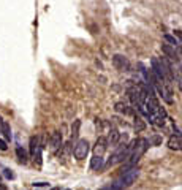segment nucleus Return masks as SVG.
<instances>
[{"mask_svg": "<svg viewBox=\"0 0 182 190\" xmlns=\"http://www.w3.org/2000/svg\"><path fill=\"white\" fill-rule=\"evenodd\" d=\"M67 190H68V188H67Z\"/></svg>", "mask_w": 182, "mask_h": 190, "instance_id": "26", "label": "nucleus"}, {"mask_svg": "<svg viewBox=\"0 0 182 190\" xmlns=\"http://www.w3.org/2000/svg\"><path fill=\"white\" fill-rule=\"evenodd\" d=\"M2 124H3V119H2V116H0V132H2Z\"/></svg>", "mask_w": 182, "mask_h": 190, "instance_id": "24", "label": "nucleus"}, {"mask_svg": "<svg viewBox=\"0 0 182 190\" xmlns=\"http://www.w3.org/2000/svg\"><path fill=\"white\" fill-rule=\"evenodd\" d=\"M114 109H116L117 112H122V114H132V116H135V114H136L135 108H130V106H127V105H125V103H122V102L116 103V105H114Z\"/></svg>", "mask_w": 182, "mask_h": 190, "instance_id": "10", "label": "nucleus"}, {"mask_svg": "<svg viewBox=\"0 0 182 190\" xmlns=\"http://www.w3.org/2000/svg\"><path fill=\"white\" fill-rule=\"evenodd\" d=\"M163 40H165L168 44H171L173 48H176V46L179 44L177 38H174V35H169V33H165V35H163Z\"/></svg>", "mask_w": 182, "mask_h": 190, "instance_id": "19", "label": "nucleus"}, {"mask_svg": "<svg viewBox=\"0 0 182 190\" xmlns=\"http://www.w3.org/2000/svg\"><path fill=\"white\" fill-rule=\"evenodd\" d=\"M0 133L3 135L5 141H11L13 135H11V127H10V124H8V122H5V121H3V124H2V132H0Z\"/></svg>", "mask_w": 182, "mask_h": 190, "instance_id": "14", "label": "nucleus"}, {"mask_svg": "<svg viewBox=\"0 0 182 190\" xmlns=\"http://www.w3.org/2000/svg\"><path fill=\"white\" fill-rule=\"evenodd\" d=\"M139 176V168H135V166H132L130 170H127L125 173H122V178L119 179L122 187H128V185H132Z\"/></svg>", "mask_w": 182, "mask_h": 190, "instance_id": "3", "label": "nucleus"}, {"mask_svg": "<svg viewBox=\"0 0 182 190\" xmlns=\"http://www.w3.org/2000/svg\"><path fill=\"white\" fill-rule=\"evenodd\" d=\"M149 146H150V144H149V139H146V138H138V144H136L135 149L132 151V154H130L127 163L132 165V166H135V165L141 160V157L146 154V151H147Z\"/></svg>", "mask_w": 182, "mask_h": 190, "instance_id": "1", "label": "nucleus"}, {"mask_svg": "<svg viewBox=\"0 0 182 190\" xmlns=\"http://www.w3.org/2000/svg\"><path fill=\"white\" fill-rule=\"evenodd\" d=\"M106 149H108V141H106V138L105 136H100L97 139V142H95V146H94L95 155H103V154L106 152Z\"/></svg>", "mask_w": 182, "mask_h": 190, "instance_id": "6", "label": "nucleus"}, {"mask_svg": "<svg viewBox=\"0 0 182 190\" xmlns=\"http://www.w3.org/2000/svg\"><path fill=\"white\" fill-rule=\"evenodd\" d=\"M162 51L168 56V57H171L173 60H176L177 59V56H176V51H174V48L171 46V44H162Z\"/></svg>", "mask_w": 182, "mask_h": 190, "instance_id": "15", "label": "nucleus"}, {"mask_svg": "<svg viewBox=\"0 0 182 190\" xmlns=\"http://www.w3.org/2000/svg\"><path fill=\"white\" fill-rule=\"evenodd\" d=\"M7 149H8V146H7V141L0 138V151H7Z\"/></svg>", "mask_w": 182, "mask_h": 190, "instance_id": "22", "label": "nucleus"}, {"mask_svg": "<svg viewBox=\"0 0 182 190\" xmlns=\"http://www.w3.org/2000/svg\"><path fill=\"white\" fill-rule=\"evenodd\" d=\"M0 190H3V188H0Z\"/></svg>", "mask_w": 182, "mask_h": 190, "instance_id": "25", "label": "nucleus"}, {"mask_svg": "<svg viewBox=\"0 0 182 190\" xmlns=\"http://www.w3.org/2000/svg\"><path fill=\"white\" fill-rule=\"evenodd\" d=\"M3 176H5L7 179H10V181H13V179L16 178V174H14L13 170H10V168H3Z\"/></svg>", "mask_w": 182, "mask_h": 190, "instance_id": "20", "label": "nucleus"}, {"mask_svg": "<svg viewBox=\"0 0 182 190\" xmlns=\"http://www.w3.org/2000/svg\"><path fill=\"white\" fill-rule=\"evenodd\" d=\"M49 185V182H35L33 184V187H37V188H40V187H48Z\"/></svg>", "mask_w": 182, "mask_h": 190, "instance_id": "23", "label": "nucleus"}, {"mask_svg": "<svg viewBox=\"0 0 182 190\" xmlns=\"http://www.w3.org/2000/svg\"><path fill=\"white\" fill-rule=\"evenodd\" d=\"M120 136H122V133H119V130L113 128V130L109 132V136L106 138L108 146H117V144H119V141H120Z\"/></svg>", "mask_w": 182, "mask_h": 190, "instance_id": "9", "label": "nucleus"}, {"mask_svg": "<svg viewBox=\"0 0 182 190\" xmlns=\"http://www.w3.org/2000/svg\"><path fill=\"white\" fill-rule=\"evenodd\" d=\"M16 157H18V162L21 163V165H24V163H27V160H29V155H27V152H25L21 146H18L16 148Z\"/></svg>", "mask_w": 182, "mask_h": 190, "instance_id": "13", "label": "nucleus"}, {"mask_svg": "<svg viewBox=\"0 0 182 190\" xmlns=\"http://www.w3.org/2000/svg\"><path fill=\"white\" fill-rule=\"evenodd\" d=\"M103 168V155H94L90 158V170H101Z\"/></svg>", "mask_w": 182, "mask_h": 190, "instance_id": "12", "label": "nucleus"}, {"mask_svg": "<svg viewBox=\"0 0 182 190\" xmlns=\"http://www.w3.org/2000/svg\"><path fill=\"white\" fill-rule=\"evenodd\" d=\"M133 128H135L136 133H139V132H143V130L146 128V122L143 121V119H141L138 114L133 116Z\"/></svg>", "mask_w": 182, "mask_h": 190, "instance_id": "11", "label": "nucleus"}, {"mask_svg": "<svg viewBox=\"0 0 182 190\" xmlns=\"http://www.w3.org/2000/svg\"><path fill=\"white\" fill-rule=\"evenodd\" d=\"M113 65L119 70V71H130V62L125 56H120V54H116L113 57Z\"/></svg>", "mask_w": 182, "mask_h": 190, "instance_id": "5", "label": "nucleus"}, {"mask_svg": "<svg viewBox=\"0 0 182 190\" xmlns=\"http://www.w3.org/2000/svg\"><path fill=\"white\" fill-rule=\"evenodd\" d=\"M168 148L173 151H182V135H173L168 139Z\"/></svg>", "mask_w": 182, "mask_h": 190, "instance_id": "8", "label": "nucleus"}, {"mask_svg": "<svg viewBox=\"0 0 182 190\" xmlns=\"http://www.w3.org/2000/svg\"><path fill=\"white\" fill-rule=\"evenodd\" d=\"M40 146V138L38 136H32L30 138V142H29V149H30V155H33L35 154V151H37V148Z\"/></svg>", "mask_w": 182, "mask_h": 190, "instance_id": "17", "label": "nucleus"}, {"mask_svg": "<svg viewBox=\"0 0 182 190\" xmlns=\"http://www.w3.org/2000/svg\"><path fill=\"white\" fill-rule=\"evenodd\" d=\"M160 142H162V136H152L149 139V144H152V146H159Z\"/></svg>", "mask_w": 182, "mask_h": 190, "instance_id": "21", "label": "nucleus"}, {"mask_svg": "<svg viewBox=\"0 0 182 190\" xmlns=\"http://www.w3.org/2000/svg\"><path fill=\"white\" fill-rule=\"evenodd\" d=\"M43 144H41V142H40V146L37 148V151H35V154L32 155L33 157V162L37 163V166H41V163H43V158H41V152H43Z\"/></svg>", "mask_w": 182, "mask_h": 190, "instance_id": "16", "label": "nucleus"}, {"mask_svg": "<svg viewBox=\"0 0 182 190\" xmlns=\"http://www.w3.org/2000/svg\"><path fill=\"white\" fill-rule=\"evenodd\" d=\"M89 154V142L87 139H78L73 148V155L76 160H84Z\"/></svg>", "mask_w": 182, "mask_h": 190, "instance_id": "2", "label": "nucleus"}, {"mask_svg": "<svg viewBox=\"0 0 182 190\" xmlns=\"http://www.w3.org/2000/svg\"><path fill=\"white\" fill-rule=\"evenodd\" d=\"M79 127H81V121H74L73 125H71V139L74 141L79 135Z\"/></svg>", "mask_w": 182, "mask_h": 190, "instance_id": "18", "label": "nucleus"}, {"mask_svg": "<svg viewBox=\"0 0 182 190\" xmlns=\"http://www.w3.org/2000/svg\"><path fill=\"white\" fill-rule=\"evenodd\" d=\"M63 141H62V133L60 132H53L49 138V148L53 152H57L59 149H62Z\"/></svg>", "mask_w": 182, "mask_h": 190, "instance_id": "4", "label": "nucleus"}, {"mask_svg": "<svg viewBox=\"0 0 182 190\" xmlns=\"http://www.w3.org/2000/svg\"><path fill=\"white\" fill-rule=\"evenodd\" d=\"M144 109L147 111V114H155L159 109H160V103H159V100L157 98H147L146 102H144Z\"/></svg>", "mask_w": 182, "mask_h": 190, "instance_id": "7", "label": "nucleus"}]
</instances>
